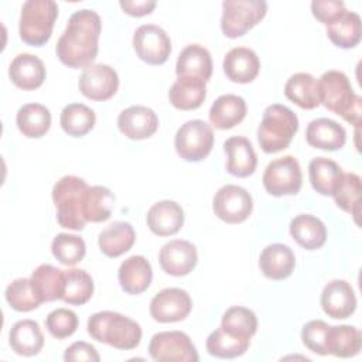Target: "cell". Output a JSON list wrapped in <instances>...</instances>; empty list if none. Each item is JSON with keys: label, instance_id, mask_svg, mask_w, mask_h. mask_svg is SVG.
Segmentation results:
<instances>
[{"label": "cell", "instance_id": "6da1fadb", "mask_svg": "<svg viewBox=\"0 0 362 362\" xmlns=\"http://www.w3.org/2000/svg\"><path fill=\"white\" fill-rule=\"evenodd\" d=\"M102 21L93 10L75 11L57 42V57L68 68H88L98 55Z\"/></svg>", "mask_w": 362, "mask_h": 362}, {"label": "cell", "instance_id": "7a4b0ae2", "mask_svg": "<svg viewBox=\"0 0 362 362\" xmlns=\"http://www.w3.org/2000/svg\"><path fill=\"white\" fill-rule=\"evenodd\" d=\"M320 103L329 112L341 116L348 123L358 127L361 124L362 99L358 96L348 79L341 71H327L317 81Z\"/></svg>", "mask_w": 362, "mask_h": 362}, {"label": "cell", "instance_id": "3957f363", "mask_svg": "<svg viewBox=\"0 0 362 362\" xmlns=\"http://www.w3.org/2000/svg\"><path fill=\"white\" fill-rule=\"evenodd\" d=\"M88 334L98 342L107 344L116 349H134L141 341V328L132 318L113 313H95L88 320Z\"/></svg>", "mask_w": 362, "mask_h": 362}, {"label": "cell", "instance_id": "277c9868", "mask_svg": "<svg viewBox=\"0 0 362 362\" xmlns=\"http://www.w3.org/2000/svg\"><path fill=\"white\" fill-rule=\"evenodd\" d=\"M298 130L297 115L284 105H270L264 109L257 127V141L264 153L273 154L288 147Z\"/></svg>", "mask_w": 362, "mask_h": 362}, {"label": "cell", "instance_id": "5b68a950", "mask_svg": "<svg viewBox=\"0 0 362 362\" xmlns=\"http://www.w3.org/2000/svg\"><path fill=\"white\" fill-rule=\"evenodd\" d=\"M88 187L86 181L76 175H65L55 182L52 201L57 208L59 226L71 230H82L85 228L83 197Z\"/></svg>", "mask_w": 362, "mask_h": 362}, {"label": "cell", "instance_id": "8992f818", "mask_svg": "<svg viewBox=\"0 0 362 362\" xmlns=\"http://www.w3.org/2000/svg\"><path fill=\"white\" fill-rule=\"evenodd\" d=\"M58 6L52 0H28L21 7L18 33L20 38L31 45L41 47L51 38Z\"/></svg>", "mask_w": 362, "mask_h": 362}, {"label": "cell", "instance_id": "52a82bcc", "mask_svg": "<svg viewBox=\"0 0 362 362\" xmlns=\"http://www.w3.org/2000/svg\"><path fill=\"white\" fill-rule=\"evenodd\" d=\"M266 11L263 0H226L222 3L221 30L228 38L242 37L263 20Z\"/></svg>", "mask_w": 362, "mask_h": 362}, {"label": "cell", "instance_id": "ba28073f", "mask_svg": "<svg viewBox=\"0 0 362 362\" xmlns=\"http://www.w3.org/2000/svg\"><path fill=\"white\" fill-rule=\"evenodd\" d=\"M174 146L177 154L185 161H201L212 150V127L199 119L185 122L175 133Z\"/></svg>", "mask_w": 362, "mask_h": 362}, {"label": "cell", "instance_id": "9c48e42d", "mask_svg": "<svg viewBox=\"0 0 362 362\" xmlns=\"http://www.w3.org/2000/svg\"><path fill=\"white\" fill-rule=\"evenodd\" d=\"M303 184V174L297 158L284 156L267 164L263 173V187L273 197L296 195Z\"/></svg>", "mask_w": 362, "mask_h": 362}, {"label": "cell", "instance_id": "30bf717a", "mask_svg": "<svg viewBox=\"0 0 362 362\" xmlns=\"http://www.w3.org/2000/svg\"><path fill=\"white\" fill-rule=\"evenodd\" d=\"M148 354L158 362H197L198 352L189 337L181 331H163L151 337Z\"/></svg>", "mask_w": 362, "mask_h": 362}, {"label": "cell", "instance_id": "8fae6325", "mask_svg": "<svg viewBox=\"0 0 362 362\" xmlns=\"http://www.w3.org/2000/svg\"><path fill=\"white\" fill-rule=\"evenodd\" d=\"M215 215L226 223H240L253 209L252 195L243 187L228 184L221 187L212 201Z\"/></svg>", "mask_w": 362, "mask_h": 362}, {"label": "cell", "instance_id": "7c38bea8", "mask_svg": "<svg viewBox=\"0 0 362 362\" xmlns=\"http://www.w3.org/2000/svg\"><path fill=\"white\" fill-rule=\"evenodd\" d=\"M133 48L146 64L161 65L171 54V40L161 27L143 24L133 34Z\"/></svg>", "mask_w": 362, "mask_h": 362}, {"label": "cell", "instance_id": "4fadbf2b", "mask_svg": "<svg viewBox=\"0 0 362 362\" xmlns=\"http://www.w3.org/2000/svg\"><path fill=\"white\" fill-rule=\"evenodd\" d=\"M192 310L189 294L177 287H168L158 291L150 301V315L157 322H177L188 317Z\"/></svg>", "mask_w": 362, "mask_h": 362}, {"label": "cell", "instance_id": "5bb4252c", "mask_svg": "<svg viewBox=\"0 0 362 362\" xmlns=\"http://www.w3.org/2000/svg\"><path fill=\"white\" fill-rule=\"evenodd\" d=\"M78 86L81 93L95 102L110 99L119 88L117 72L106 64H95L83 69Z\"/></svg>", "mask_w": 362, "mask_h": 362}, {"label": "cell", "instance_id": "9a60e30c", "mask_svg": "<svg viewBox=\"0 0 362 362\" xmlns=\"http://www.w3.org/2000/svg\"><path fill=\"white\" fill-rule=\"evenodd\" d=\"M198 255L195 246L182 239H174L167 242L158 253V262L161 269L175 277L187 276L197 266Z\"/></svg>", "mask_w": 362, "mask_h": 362}, {"label": "cell", "instance_id": "2e32d148", "mask_svg": "<svg viewBox=\"0 0 362 362\" xmlns=\"http://www.w3.org/2000/svg\"><path fill=\"white\" fill-rule=\"evenodd\" d=\"M117 127L127 139L144 140L157 132L158 117L153 109L134 105L120 112L117 117Z\"/></svg>", "mask_w": 362, "mask_h": 362}, {"label": "cell", "instance_id": "e0dca14e", "mask_svg": "<svg viewBox=\"0 0 362 362\" xmlns=\"http://www.w3.org/2000/svg\"><path fill=\"white\" fill-rule=\"evenodd\" d=\"M321 307L331 318H348L356 310V296L345 280H331L321 293Z\"/></svg>", "mask_w": 362, "mask_h": 362}, {"label": "cell", "instance_id": "ac0fdd59", "mask_svg": "<svg viewBox=\"0 0 362 362\" xmlns=\"http://www.w3.org/2000/svg\"><path fill=\"white\" fill-rule=\"evenodd\" d=\"M222 66L226 78L232 82L249 83L257 76L260 61L253 49L235 47L225 55Z\"/></svg>", "mask_w": 362, "mask_h": 362}, {"label": "cell", "instance_id": "d6986e66", "mask_svg": "<svg viewBox=\"0 0 362 362\" xmlns=\"http://www.w3.org/2000/svg\"><path fill=\"white\" fill-rule=\"evenodd\" d=\"M47 71L44 62L33 54H18L10 64L8 76L11 82L23 90L40 88L45 79Z\"/></svg>", "mask_w": 362, "mask_h": 362}, {"label": "cell", "instance_id": "ffe728a7", "mask_svg": "<svg viewBox=\"0 0 362 362\" xmlns=\"http://www.w3.org/2000/svg\"><path fill=\"white\" fill-rule=\"evenodd\" d=\"M226 153V170L235 177H249L255 173L257 157L252 143L246 137L233 136L223 143Z\"/></svg>", "mask_w": 362, "mask_h": 362}, {"label": "cell", "instance_id": "44dd1931", "mask_svg": "<svg viewBox=\"0 0 362 362\" xmlns=\"http://www.w3.org/2000/svg\"><path fill=\"white\" fill-rule=\"evenodd\" d=\"M177 78H195L208 82L212 75L209 51L199 44L187 45L178 55L175 65Z\"/></svg>", "mask_w": 362, "mask_h": 362}, {"label": "cell", "instance_id": "7402d4cb", "mask_svg": "<svg viewBox=\"0 0 362 362\" xmlns=\"http://www.w3.org/2000/svg\"><path fill=\"white\" fill-rule=\"evenodd\" d=\"M259 267L267 279L284 280L294 272V252L287 245L272 243L262 250L259 257Z\"/></svg>", "mask_w": 362, "mask_h": 362}, {"label": "cell", "instance_id": "603a6c76", "mask_svg": "<svg viewBox=\"0 0 362 362\" xmlns=\"http://www.w3.org/2000/svg\"><path fill=\"white\" fill-rule=\"evenodd\" d=\"M117 279L120 287L127 294H141L151 283V264L144 256L133 255L122 262L117 272Z\"/></svg>", "mask_w": 362, "mask_h": 362}, {"label": "cell", "instance_id": "cb8c5ba5", "mask_svg": "<svg viewBox=\"0 0 362 362\" xmlns=\"http://www.w3.org/2000/svg\"><path fill=\"white\" fill-rule=\"evenodd\" d=\"M184 223L182 208L170 199L156 202L147 212V225L157 236L175 235Z\"/></svg>", "mask_w": 362, "mask_h": 362}, {"label": "cell", "instance_id": "d4e9b609", "mask_svg": "<svg viewBox=\"0 0 362 362\" xmlns=\"http://www.w3.org/2000/svg\"><path fill=\"white\" fill-rule=\"evenodd\" d=\"M305 140L315 148L335 151L344 147L346 141V133L345 129L335 120L320 117L308 123L305 130Z\"/></svg>", "mask_w": 362, "mask_h": 362}, {"label": "cell", "instance_id": "484cf974", "mask_svg": "<svg viewBox=\"0 0 362 362\" xmlns=\"http://www.w3.org/2000/svg\"><path fill=\"white\" fill-rule=\"evenodd\" d=\"M246 116V102L238 95L219 96L209 109V122L215 129L228 130L239 124Z\"/></svg>", "mask_w": 362, "mask_h": 362}, {"label": "cell", "instance_id": "4316f807", "mask_svg": "<svg viewBox=\"0 0 362 362\" xmlns=\"http://www.w3.org/2000/svg\"><path fill=\"white\" fill-rule=\"evenodd\" d=\"M8 344L11 349L21 356H34L44 346V335L37 321L20 320L8 334Z\"/></svg>", "mask_w": 362, "mask_h": 362}, {"label": "cell", "instance_id": "83f0119b", "mask_svg": "<svg viewBox=\"0 0 362 362\" xmlns=\"http://www.w3.org/2000/svg\"><path fill=\"white\" fill-rule=\"evenodd\" d=\"M290 235L301 247L315 250L325 243L327 228L317 216L300 214L290 222Z\"/></svg>", "mask_w": 362, "mask_h": 362}, {"label": "cell", "instance_id": "f1b7e54d", "mask_svg": "<svg viewBox=\"0 0 362 362\" xmlns=\"http://www.w3.org/2000/svg\"><path fill=\"white\" fill-rule=\"evenodd\" d=\"M136 240V233L129 222H113L98 238L100 252L107 257H119L129 252Z\"/></svg>", "mask_w": 362, "mask_h": 362}, {"label": "cell", "instance_id": "f546056e", "mask_svg": "<svg viewBox=\"0 0 362 362\" xmlns=\"http://www.w3.org/2000/svg\"><path fill=\"white\" fill-rule=\"evenodd\" d=\"M205 83L195 78H177L168 92L170 103L180 110L198 109L206 98Z\"/></svg>", "mask_w": 362, "mask_h": 362}, {"label": "cell", "instance_id": "4dcf8cb0", "mask_svg": "<svg viewBox=\"0 0 362 362\" xmlns=\"http://www.w3.org/2000/svg\"><path fill=\"white\" fill-rule=\"evenodd\" d=\"M284 95L301 109L311 110L320 105L317 79L307 72L291 75L284 85Z\"/></svg>", "mask_w": 362, "mask_h": 362}, {"label": "cell", "instance_id": "1f68e13d", "mask_svg": "<svg viewBox=\"0 0 362 362\" xmlns=\"http://www.w3.org/2000/svg\"><path fill=\"white\" fill-rule=\"evenodd\" d=\"M327 35L339 48H354L362 37L361 17L354 11L345 10L334 23L327 25Z\"/></svg>", "mask_w": 362, "mask_h": 362}, {"label": "cell", "instance_id": "d6a6232c", "mask_svg": "<svg viewBox=\"0 0 362 362\" xmlns=\"http://www.w3.org/2000/svg\"><path fill=\"white\" fill-rule=\"evenodd\" d=\"M16 123L23 136L28 139H40L49 130V109L40 103H27L18 109Z\"/></svg>", "mask_w": 362, "mask_h": 362}, {"label": "cell", "instance_id": "836d02e7", "mask_svg": "<svg viewBox=\"0 0 362 362\" xmlns=\"http://www.w3.org/2000/svg\"><path fill=\"white\" fill-rule=\"evenodd\" d=\"M344 171L329 158L315 157L308 164V177L311 187L321 195H332Z\"/></svg>", "mask_w": 362, "mask_h": 362}, {"label": "cell", "instance_id": "e575fe53", "mask_svg": "<svg viewBox=\"0 0 362 362\" xmlns=\"http://www.w3.org/2000/svg\"><path fill=\"white\" fill-rule=\"evenodd\" d=\"M93 294V280L83 269L64 270L62 297L66 304L82 305L90 300Z\"/></svg>", "mask_w": 362, "mask_h": 362}, {"label": "cell", "instance_id": "d590c367", "mask_svg": "<svg viewBox=\"0 0 362 362\" xmlns=\"http://www.w3.org/2000/svg\"><path fill=\"white\" fill-rule=\"evenodd\" d=\"M362 335L361 331L352 325H335L329 327L327 351L328 355L338 358H351L361 351Z\"/></svg>", "mask_w": 362, "mask_h": 362}, {"label": "cell", "instance_id": "8d00e7d4", "mask_svg": "<svg viewBox=\"0 0 362 362\" xmlns=\"http://www.w3.org/2000/svg\"><path fill=\"white\" fill-rule=\"evenodd\" d=\"M31 281L41 297L42 303L61 300L62 297V281L64 270L57 269L52 264H40L31 274Z\"/></svg>", "mask_w": 362, "mask_h": 362}, {"label": "cell", "instance_id": "74e56055", "mask_svg": "<svg viewBox=\"0 0 362 362\" xmlns=\"http://www.w3.org/2000/svg\"><path fill=\"white\" fill-rule=\"evenodd\" d=\"M250 339L240 338L229 334L222 327L212 331L206 338V351L209 355L222 358V359H232L243 355L249 348Z\"/></svg>", "mask_w": 362, "mask_h": 362}, {"label": "cell", "instance_id": "f35d334b", "mask_svg": "<svg viewBox=\"0 0 362 362\" xmlns=\"http://www.w3.org/2000/svg\"><path fill=\"white\" fill-rule=\"evenodd\" d=\"M96 122L95 112L83 103H69L61 112V127L72 137H82L89 133Z\"/></svg>", "mask_w": 362, "mask_h": 362}, {"label": "cell", "instance_id": "ab89813d", "mask_svg": "<svg viewBox=\"0 0 362 362\" xmlns=\"http://www.w3.org/2000/svg\"><path fill=\"white\" fill-rule=\"evenodd\" d=\"M115 195L103 185L88 187L83 197V216L86 222H103L110 218Z\"/></svg>", "mask_w": 362, "mask_h": 362}, {"label": "cell", "instance_id": "60d3db41", "mask_svg": "<svg viewBox=\"0 0 362 362\" xmlns=\"http://www.w3.org/2000/svg\"><path fill=\"white\" fill-rule=\"evenodd\" d=\"M361 192H362V184H361L359 175H356L355 173H344L332 194L338 208L354 215L355 221L359 215Z\"/></svg>", "mask_w": 362, "mask_h": 362}, {"label": "cell", "instance_id": "b9f144b4", "mask_svg": "<svg viewBox=\"0 0 362 362\" xmlns=\"http://www.w3.org/2000/svg\"><path fill=\"white\" fill-rule=\"evenodd\" d=\"M6 301L8 305L20 313H27L35 310L41 303L31 279H16L6 287Z\"/></svg>", "mask_w": 362, "mask_h": 362}, {"label": "cell", "instance_id": "7bdbcfd3", "mask_svg": "<svg viewBox=\"0 0 362 362\" xmlns=\"http://www.w3.org/2000/svg\"><path fill=\"white\" fill-rule=\"evenodd\" d=\"M221 327L235 337L250 339L256 334L257 318L252 310L235 305L223 313Z\"/></svg>", "mask_w": 362, "mask_h": 362}, {"label": "cell", "instance_id": "ee69618b", "mask_svg": "<svg viewBox=\"0 0 362 362\" xmlns=\"http://www.w3.org/2000/svg\"><path fill=\"white\" fill-rule=\"evenodd\" d=\"M51 252L59 263L65 266H75L83 259L86 246L83 239L76 235L58 233L51 243Z\"/></svg>", "mask_w": 362, "mask_h": 362}, {"label": "cell", "instance_id": "f6af8a7d", "mask_svg": "<svg viewBox=\"0 0 362 362\" xmlns=\"http://www.w3.org/2000/svg\"><path fill=\"white\" fill-rule=\"evenodd\" d=\"M78 322L79 321L76 314L68 308L52 310L45 318V327L48 332L57 339L71 337L76 331Z\"/></svg>", "mask_w": 362, "mask_h": 362}, {"label": "cell", "instance_id": "bcb514c9", "mask_svg": "<svg viewBox=\"0 0 362 362\" xmlns=\"http://www.w3.org/2000/svg\"><path fill=\"white\" fill-rule=\"evenodd\" d=\"M329 327L322 320H311L304 324L301 329V339L303 344L314 354L318 355H328L327 351V339Z\"/></svg>", "mask_w": 362, "mask_h": 362}, {"label": "cell", "instance_id": "7dc6e473", "mask_svg": "<svg viewBox=\"0 0 362 362\" xmlns=\"http://www.w3.org/2000/svg\"><path fill=\"white\" fill-rule=\"evenodd\" d=\"M345 10V4L339 0H314L311 3L313 16L324 25L334 23Z\"/></svg>", "mask_w": 362, "mask_h": 362}, {"label": "cell", "instance_id": "c3c4849f", "mask_svg": "<svg viewBox=\"0 0 362 362\" xmlns=\"http://www.w3.org/2000/svg\"><path fill=\"white\" fill-rule=\"evenodd\" d=\"M64 359L66 362H74V361L99 362L100 356H99V354H98V351L95 349L93 345H90L88 342H83V341H78V342H74L72 345H69L65 349Z\"/></svg>", "mask_w": 362, "mask_h": 362}, {"label": "cell", "instance_id": "681fc988", "mask_svg": "<svg viewBox=\"0 0 362 362\" xmlns=\"http://www.w3.org/2000/svg\"><path fill=\"white\" fill-rule=\"evenodd\" d=\"M120 8L129 14V16H133V17H143L146 14H150L154 8H156V1H120L119 3Z\"/></svg>", "mask_w": 362, "mask_h": 362}]
</instances>
